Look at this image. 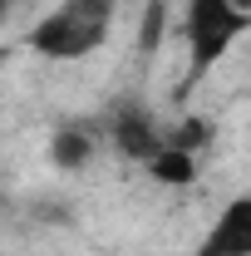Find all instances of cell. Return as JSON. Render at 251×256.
Wrapping results in <instances>:
<instances>
[{"label":"cell","mask_w":251,"mask_h":256,"mask_svg":"<svg viewBox=\"0 0 251 256\" xmlns=\"http://www.w3.org/2000/svg\"><path fill=\"white\" fill-rule=\"evenodd\" d=\"M197 256H251V197L236 192L197 242Z\"/></svg>","instance_id":"5"},{"label":"cell","mask_w":251,"mask_h":256,"mask_svg":"<svg viewBox=\"0 0 251 256\" xmlns=\"http://www.w3.org/2000/svg\"><path fill=\"white\" fill-rule=\"evenodd\" d=\"M0 207H5V192H0Z\"/></svg>","instance_id":"8"},{"label":"cell","mask_w":251,"mask_h":256,"mask_svg":"<svg viewBox=\"0 0 251 256\" xmlns=\"http://www.w3.org/2000/svg\"><path fill=\"white\" fill-rule=\"evenodd\" d=\"M104 143L128 162H148L168 143V128L158 124V114L148 104H118L108 118H104Z\"/></svg>","instance_id":"3"},{"label":"cell","mask_w":251,"mask_h":256,"mask_svg":"<svg viewBox=\"0 0 251 256\" xmlns=\"http://www.w3.org/2000/svg\"><path fill=\"white\" fill-rule=\"evenodd\" d=\"M118 5L124 0H60L50 15H40L25 30V50L40 54V60H54V64L89 60L108 44Z\"/></svg>","instance_id":"1"},{"label":"cell","mask_w":251,"mask_h":256,"mask_svg":"<svg viewBox=\"0 0 251 256\" xmlns=\"http://www.w3.org/2000/svg\"><path fill=\"white\" fill-rule=\"evenodd\" d=\"M98 153H104V124L64 118L50 133V168H60V172H84Z\"/></svg>","instance_id":"4"},{"label":"cell","mask_w":251,"mask_h":256,"mask_svg":"<svg viewBox=\"0 0 251 256\" xmlns=\"http://www.w3.org/2000/svg\"><path fill=\"white\" fill-rule=\"evenodd\" d=\"M251 30V15L232 0H188L182 5V40H188V89H197L217 69L232 44Z\"/></svg>","instance_id":"2"},{"label":"cell","mask_w":251,"mask_h":256,"mask_svg":"<svg viewBox=\"0 0 251 256\" xmlns=\"http://www.w3.org/2000/svg\"><path fill=\"white\" fill-rule=\"evenodd\" d=\"M148 168V178H153L158 188H192L197 178H202V168H197V153L188 148H172V143H162L153 158L143 162Z\"/></svg>","instance_id":"6"},{"label":"cell","mask_w":251,"mask_h":256,"mask_svg":"<svg viewBox=\"0 0 251 256\" xmlns=\"http://www.w3.org/2000/svg\"><path fill=\"white\" fill-rule=\"evenodd\" d=\"M10 5H15V0H0V25H5V15H10Z\"/></svg>","instance_id":"7"}]
</instances>
